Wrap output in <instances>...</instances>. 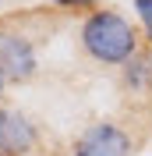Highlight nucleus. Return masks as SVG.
Masks as SVG:
<instances>
[{
    "mask_svg": "<svg viewBox=\"0 0 152 156\" xmlns=\"http://www.w3.org/2000/svg\"><path fill=\"white\" fill-rule=\"evenodd\" d=\"M81 46L99 64H127L138 53V32L117 11H92L81 21Z\"/></svg>",
    "mask_w": 152,
    "mask_h": 156,
    "instance_id": "nucleus-1",
    "label": "nucleus"
},
{
    "mask_svg": "<svg viewBox=\"0 0 152 156\" xmlns=\"http://www.w3.org/2000/svg\"><path fill=\"white\" fill-rule=\"evenodd\" d=\"M131 153H134L131 135L113 121L88 124L85 131H78L74 146H71V156H131Z\"/></svg>",
    "mask_w": 152,
    "mask_h": 156,
    "instance_id": "nucleus-2",
    "label": "nucleus"
},
{
    "mask_svg": "<svg viewBox=\"0 0 152 156\" xmlns=\"http://www.w3.org/2000/svg\"><path fill=\"white\" fill-rule=\"evenodd\" d=\"M36 68H39V57L32 39L14 29H0V71L7 75V82H29Z\"/></svg>",
    "mask_w": 152,
    "mask_h": 156,
    "instance_id": "nucleus-3",
    "label": "nucleus"
},
{
    "mask_svg": "<svg viewBox=\"0 0 152 156\" xmlns=\"http://www.w3.org/2000/svg\"><path fill=\"white\" fill-rule=\"evenodd\" d=\"M39 146V131L21 110L0 107V156H32Z\"/></svg>",
    "mask_w": 152,
    "mask_h": 156,
    "instance_id": "nucleus-4",
    "label": "nucleus"
},
{
    "mask_svg": "<svg viewBox=\"0 0 152 156\" xmlns=\"http://www.w3.org/2000/svg\"><path fill=\"white\" fill-rule=\"evenodd\" d=\"M124 85L131 92H149L152 89V53L138 50L127 64H124Z\"/></svg>",
    "mask_w": 152,
    "mask_h": 156,
    "instance_id": "nucleus-5",
    "label": "nucleus"
},
{
    "mask_svg": "<svg viewBox=\"0 0 152 156\" xmlns=\"http://www.w3.org/2000/svg\"><path fill=\"white\" fill-rule=\"evenodd\" d=\"M134 14H138V21L145 29V39L152 43V0H134Z\"/></svg>",
    "mask_w": 152,
    "mask_h": 156,
    "instance_id": "nucleus-6",
    "label": "nucleus"
},
{
    "mask_svg": "<svg viewBox=\"0 0 152 156\" xmlns=\"http://www.w3.org/2000/svg\"><path fill=\"white\" fill-rule=\"evenodd\" d=\"M50 4H57L64 11H85V7H92L95 0H50Z\"/></svg>",
    "mask_w": 152,
    "mask_h": 156,
    "instance_id": "nucleus-7",
    "label": "nucleus"
},
{
    "mask_svg": "<svg viewBox=\"0 0 152 156\" xmlns=\"http://www.w3.org/2000/svg\"><path fill=\"white\" fill-rule=\"evenodd\" d=\"M4 89H7V75L0 71V96H4Z\"/></svg>",
    "mask_w": 152,
    "mask_h": 156,
    "instance_id": "nucleus-8",
    "label": "nucleus"
}]
</instances>
